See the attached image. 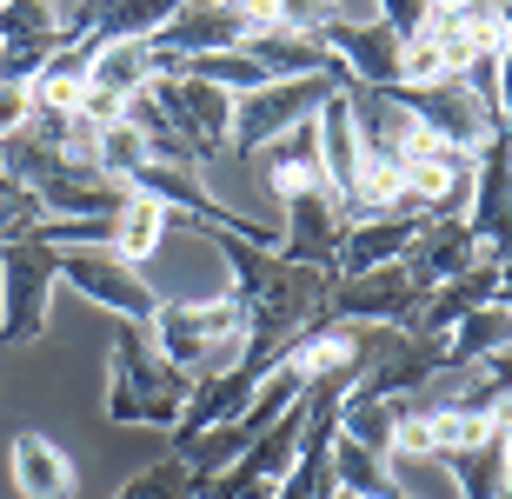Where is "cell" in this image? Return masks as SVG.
<instances>
[{"mask_svg":"<svg viewBox=\"0 0 512 499\" xmlns=\"http://www.w3.org/2000/svg\"><path fill=\"white\" fill-rule=\"evenodd\" d=\"M399 114L413 120L419 134H433L439 147H453V154H479L486 140L499 134V107L479 94L466 74H446V80H426V87H386Z\"/></svg>","mask_w":512,"mask_h":499,"instance_id":"3","label":"cell"},{"mask_svg":"<svg viewBox=\"0 0 512 499\" xmlns=\"http://www.w3.org/2000/svg\"><path fill=\"white\" fill-rule=\"evenodd\" d=\"M493 14H499V27L512 34V0H493Z\"/></svg>","mask_w":512,"mask_h":499,"instance_id":"36","label":"cell"},{"mask_svg":"<svg viewBox=\"0 0 512 499\" xmlns=\"http://www.w3.org/2000/svg\"><path fill=\"white\" fill-rule=\"evenodd\" d=\"M60 287H74L80 300H94V307H107L114 320H133V327H147L153 307H160V287H147V273L107 247H60Z\"/></svg>","mask_w":512,"mask_h":499,"instance_id":"7","label":"cell"},{"mask_svg":"<svg viewBox=\"0 0 512 499\" xmlns=\"http://www.w3.org/2000/svg\"><path fill=\"white\" fill-rule=\"evenodd\" d=\"M499 127L512 134V34H506V47H499Z\"/></svg>","mask_w":512,"mask_h":499,"instance_id":"33","label":"cell"},{"mask_svg":"<svg viewBox=\"0 0 512 499\" xmlns=\"http://www.w3.org/2000/svg\"><path fill=\"white\" fill-rule=\"evenodd\" d=\"M147 100L160 107V120L173 127V140L193 154V167H207L213 154H233V94L193 74H160L147 87Z\"/></svg>","mask_w":512,"mask_h":499,"instance_id":"6","label":"cell"},{"mask_svg":"<svg viewBox=\"0 0 512 499\" xmlns=\"http://www.w3.org/2000/svg\"><path fill=\"white\" fill-rule=\"evenodd\" d=\"M479 260H493V253L479 247V233L466 227V220H426L399 267H406L419 287L433 293V287H446V280H459L466 267H479Z\"/></svg>","mask_w":512,"mask_h":499,"instance_id":"14","label":"cell"},{"mask_svg":"<svg viewBox=\"0 0 512 499\" xmlns=\"http://www.w3.org/2000/svg\"><path fill=\"white\" fill-rule=\"evenodd\" d=\"M173 233V213L160 207V200H147V193H127V207L114 213V240H107V253H120V260H147V253H160V240Z\"/></svg>","mask_w":512,"mask_h":499,"instance_id":"22","label":"cell"},{"mask_svg":"<svg viewBox=\"0 0 512 499\" xmlns=\"http://www.w3.org/2000/svg\"><path fill=\"white\" fill-rule=\"evenodd\" d=\"M419 227H426L419 213H373V220H346L333 280H353V273H373V267H399L406 247L419 240Z\"/></svg>","mask_w":512,"mask_h":499,"instance_id":"15","label":"cell"},{"mask_svg":"<svg viewBox=\"0 0 512 499\" xmlns=\"http://www.w3.org/2000/svg\"><path fill=\"white\" fill-rule=\"evenodd\" d=\"M486 373L499 380V393H512V353H499V360H486Z\"/></svg>","mask_w":512,"mask_h":499,"instance_id":"34","label":"cell"},{"mask_svg":"<svg viewBox=\"0 0 512 499\" xmlns=\"http://www.w3.org/2000/svg\"><path fill=\"white\" fill-rule=\"evenodd\" d=\"M40 227H47V200H40L27 180H7V173H0V247H7V240H34Z\"/></svg>","mask_w":512,"mask_h":499,"instance_id":"29","label":"cell"},{"mask_svg":"<svg viewBox=\"0 0 512 499\" xmlns=\"http://www.w3.org/2000/svg\"><path fill=\"white\" fill-rule=\"evenodd\" d=\"M499 267H506V260H479V267H466L459 280L433 287V293H426V307H419V320H413V333H453L459 320H466V313L493 307V293H499Z\"/></svg>","mask_w":512,"mask_h":499,"instance_id":"17","label":"cell"},{"mask_svg":"<svg viewBox=\"0 0 512 499\" xmlns=\"http://www.w3.org/2000/svg\"><path fill=\"white\" fill-rule=\"evenodd\" d=\"M147 340L187 380H207L247 353V307L233 293H167L147 320Z\"/></svg>","mask_w":512,"mask_h":499,"instance_id":"2","label":"cell"},{"mask_svg":"<svg viewBox=\"0 0 512 499\" xmlns=\"http://www.w3.org/2000/svg\"><path fill=\"white\" fill-rule=\"evenodd\" d=\"M373 14H380L399 40H419L426 20H433V0H373Z\"/></svg>","mask_w":512,"mask_h":499,"instance_id":"30","label":"cell"},{"mask_svg":"<svg viewBox=\"0 0 512 499\" xmlns=\"http://www.w3.org/2000/svg\"><path fill=\"white\" fill-rule=\"evenodd\" d=\"M54 287H60V247L47 240H7L0 247V340L34 346L54 327Z\"/></svg>","mask_w":512,"mask_h":499,"instance_id":"4","label":"cell"},{"mask_svg":"<svg viewBox=\"0 0 512 499\" xmlns=\"http://www.w3.org/2000/svg\"><path fill=\"white\" fill-rule=\"evenodd\" d=\"M320 20H340V0H280V27H300V34H313Z\"/></svg>","mask_w":512,"mask_h":499,"instance_id":"32","label":"cell"},{"mask_svg":"<svg viewBox=\"0 0 512 499\" xmlns=\"http://www.w3.org/2000/svg\"><path fill=\"white\" fill-rule=\"evenodd\" d=\"M493 307H506V313H512V260L499 267V293H493Z\"/></svg>","mask_w":512,"mask_h":499,"instance_id":"35","label":"cell"},{"mask_svg":"<svg viewBox=\"0 0 512 499\" xmlns=\"http://www.w3.org/2000/svg\"><path fill=\"white\" fill-rule=\"evenodd\" d=\"M87 47H94V40H87ZM160 74H167V67L153 54V40H107V47H94V67H87V80H94L100 94H120V100L147 94Z\"/></svg>","mask_w":512,"mask_h":499,"instance_id":"20","label":"cell"},{"mask_svg":"<svg viewBox=\"0 0 512 499\" xmlns=\"http://www.w3.org/2000/svg\"><path fill=\"white\" fill-rule=\"evenodd\" d=\"M313 40L340 60L346 87H373V94H386V87L406 80V40H399L386 20H320Z\"/></svg>","mask_w":512,"mask_h":499,"instance_id":"9","label":"cell"},{"mask_svg":"<svg viewBox=\"0 0 512 499\" xmlns=\"http://www.w3.org/2000/svg\"><path fill=\"white\" fill-rule=\"evenodd\" d=\"M313 134H320V167H326V193L333 200H346L353 193V180H360V127H353V100H346V87H333V94L320 100V114H313Z\"/></svg>","mask_w":512,"mask_h":499,"instance_id":"16","label":"cell"},{"mask_svg":"<svg viewBox=\"0 0 512 499\" xmlns=\"http://www.w3.org/2000/svg\"><path fill=\"white\" fill-rule=\"evenodd\" d=\"M333 493H346V499H399L406 486L393 480V460H386V453L333 433Z\"/></svg>","mask_w":512,"mask_h":499,"instance_id":"21","label":"cell"},{"mask_svg":"<svg viewBox=\"0 0 512 499\" xmlns=\"http://www.w3.org/2000/svg\"><path fill=\"white\" fill-rule=\"evenodd\" d=\"M446 473H453L459 499H499L506 493V440H479V446H459V453H446Z\"/></svg>","mask_w":512,"mask_h":499,"instance_id":"23","label":"cell"},{"mask_svg":"<svg viewBox=\"0 0 512 499\" xmlns=\"http://www.w3.org/2000/svg\"><path fill=\"white\" fill-rule=\"evenodd\" d=\"M253 27L247 14L233 7V0H187L180 14L153 34V54H160V67H187V60H207V54H227V47H240Z\"/></svg>","mask_w":512,"mask_h":499,"instance_id":"10","label":"cell"},{"mask_svg":"<svg viewBox=\"0 0 512 499\" xmlns=\"http://www.w3.org/2000/svg\"><path fill=\"white\" fill-rule=\"evenodd\" d=\"M340 240H346V207H340L326 187H306V193H293V200H286V240H280L286 260L333 273V260H340Z\"/></svg>","mask_w":512,"mask_h":499,"instance_id":"12","label":"cell"},{"mask_svg":"<svg viewBox=\"0 0 512 499\" xmlns=\"http://www.w3.org/2000/svg\"><path fill=\"white\" fill-rule=\"evenodd\" d=\"M466 227L493 260H512V134L499 127L473 154V200H466Z\"/></svg>","mask_w":512,"mask_h":499,"instance_id":"11","label":"cell"},{"mask_svg":"<svg viewBox=\"0 0 512 499\" xmlns=\"http://www.w3.org/2000/svg\"><path fill=\"white\" fill-rule=\"evenodd\" d=\"M34 127V87L27 80H0V140Z\"/></svg>","mask_w":512,"mask_h":499,"instance_id":"31","label":"cell"},{"mask_svg":"<svg viewBox=\"0 0 512 499\" xmlns=\"http://www.w3.org/2000/svg\"><path fill=\"white\" fill-rule=\"evenodd\" d=\"M253 60L266 67V80H300V74H340V60L326 54L313 34H300V27H260V34L240 40Z\"/></svg>","mask_w":512,"mask_h":499,"instance_id":"18","label":"cell"},{"mask_svg":"<svg viewBox=\"0 0 512 499\" xmlns=\"http://www.w3.org/2000/svg\"><path fill=\"white\" fill-rule=\"evenodd\" d=\"M173 74H193V80H213V87H227L233 100L253 94V87H273L266 67L247 54V47H227V54H207V60H187V67H173Z\"/></svg>","mask_w":512,"mask_h":499,"instance_id":"28","label":"cell"},{"mask_svg":"<svg viewBox=\"0 0 512 499\" xmlns=\"http://www.w3.org/2000/svg\"><path fill=\"white\" fill-rule=\"evenodd\" d=\"M419 307H426V287L406 267L353 273V280H333V293H326V320H346V327H406L413 333Z\"/></svg>","mask_w":512,"mask_h":499,"instance_id":"8","label":"cell"},{"mask_svg":"<svg viewBox=\"0 0 512 499\" xmlns=\"http://www.w3.org/2000/svg\"><path fill=\"white\" fill-rule=\"evenodd\" d=\"M187 393H193V380L153 353L147 327L114 320V340H107V393H100L107 426H153V433H173L180 413H187Z\"/></svg>","mask_w":512,"mask_h":499,"instance_id":"1","label":"cell"},{"mask_svg":"<svg viewBox=\"0 0 512 499\" xmlns=\"http://www.w3.org/2000/svg\"><path fill=\"white\" fill-rule=\"evenodd\" d=\"M453 360L459 366H479V360H499V353H512V313L506 307H479V313H466L453 333Z\"/></svg>","mask_w":512,"mask_h":499,"instance_id":"25","label":"cell"},{"mask_svg":"<svg viewBox=\"0 0 512 499\" xmlns=\"http://www.w3.org/2000/svg\"><path fill=\"white\" fill-rule=\"evenodd\" d=\"M7 480H14L20 499H74L80 466L54 433H34V426H27V433H14V446H7Z\"/></svg>","mask_w":512,"mask_h":499,"instance_id":"13","label":"cell"},{"mask_svg":"<svg viewBox=\"0 0 512 499\" xmlns=\"http://www.w3.org/2000/svg\"><path fill=\"white\" fill-rule=\"evenodd\" d=\"M114 499H200V473H193L187 453H167V460L140 466Z\"/></svg>","mask_w":512,"mask_h":499,"instance_id":"26","label":"cell"},{"mask_svg":"<svg viewBox=\"0 0 512 499\" xmlns=\"http://www.w3.org/2000/svg\"><path fill=\"white\" fill-rule=\"evenodd\" d=\"M346 87V74H300V80H273V87H253V94L233 100V154L260 160L280 134H293L300 120L320 114V100Z\"/></svg>","mask_w":512,"mask_h":499,"instance_id":"5","label":"cell"},{"mask_svg":"<svg viewBox=\"0 0 512 499\" xmlns=\"http://www.w3.org/2000/svg\"><path fill=\"white\" fill-rule=\"evenodd\" d=\"M340 433L393 460V453H399V400H366V393H346V406H340Z\"/></svg>","mask_w":512,"mask_h":499,"instance_id":"24","label":"cell"},{"mask_svg":"<svg viewBox=\"0 0 512 499\" xmlns=\"http://www.w3.org/2000/svg\"><path fill=\"white\" fill-rule=\"evenodd\" d=\"M260 173L266 187L280 193V200H293V193L306 187H326V167H320V134H313V120H300L293 134H280L273 147L260 154Z\"/></svg>","mask_w":512,"mask_h":499,"instance_id":"19","label":"cell"},{"mask_svg":"<svg viewBox=\"0 0 512 499\" xmlns=\"http://www.w3.org/2000/svg\"><path fill=\"white\" fill-rule=\"evenodd\" d=\"M94 167L107 173V180H120V187H133V173L153 167V147L140 140V127H133V120H114V127H100Z\"/></svg>","mask_w":512,"mask_h":499,"instance_id":"27","label":"cell"},{"mask_svg":"<svg viewBox=\"0 0 512 499\" xmlns=\"http://www.w3.org/2000/svg\"><path fill=\"white\" fill-rule=\"evenodd\" d=\"M399 499H413V493H399Z\"/></svg>","mask_w":512,"mask_h":499,"instance_id":"37","label":"cell"}]
</instances>
